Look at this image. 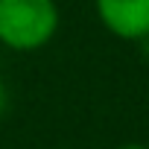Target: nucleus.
<instances>
[{
	"instance_id": "obj_2",
	"label": "nucleus",
	"mask_w": 149,
	"mask_h": 149,
	"mask_svg": "<svg viewBox=\"0 0 149 149\" xmlns=\"http://www.w3.org/2000/svg\"><path fill=\"white\" fill-rule=\"evenodd\" d=\"M94 12L105 32L140 44L149 38V0H94Z\"/></svg>"
},
{
	"instance_id": "obj_4",
	"label": "nucleus",
	"mask_w": 149,
	"mask_h": 149,
	"mask_svg": "<svg viewBox=\"0 0 149 149\" xmlns=\"http://www.w3.org/2000/svg\"><path fill=\"white\" fill-rule=\"evenodd\" d=\"M117 149H149L146 143H137V140H129V143H123V146H117Z\"/></svg>"
},
{
	"instance_id": "obj_1",
	"label": "nucleus",
	"mask_w": 149,
	"mask_h": 149,
	"mask_svg": "<svg viewBox=\"0 0 149 149\" xmlns=\"http://www.w3.org/2000/svg\"><path fill=\"white\" fill-rule=\"evenodd\" d=\"M61 24L56 0H0V44L12 53L44 50Z\"/></svg>"
},
{
	"instance_id": "obj_3",
	"label": "nucleus",
	"mask_w": 149,
	"mask_h": 149,
	"mask_svg": "<svg viewBox=\"0 0 149 149\" xmlns=\"http://www.w3.org/2000/svg\"><path fill=\"white\" fill-rule=\"evenodd\" d=\"M6 108H9V91H6V82L0 79V117L6 114Z\"/></svg>"
}]
</instances>
